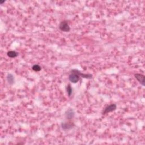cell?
<instances>
[{"mask_svg":"<svg viewBox=\"0 0 145 145\" xmlns=\"http://www.w3.org/2000/svg\"><path fill=\"white\" fill-rule=\"evenodd\" d=\"M80 75L72 70L71 74L69 75V81L73 83H77L79 81V80H80Z\"/></svg>","mask_w":145,"mask_h":145,"instance_id":"obj_1","label":"cell"},{"mask_svg":"<svg viewBox=\"0 0 145 145\" xmlns=\"http://www.w3.org/2000/svg\"><path fill=\"white\" fill-rule=\"evenodd\" d=\"M72 70L74 71H75L76 73H77L79 75H80V77H81L85 79H91L93 78V75L91 74H84V73H82L81 71H79L77 69H72Z\"/></svg>","mask_w":145,"mask_h":145,"instance_id":"obj_7","label":"cell"},{"mask_svg":"<svg viewBox=\"0 0 145 145\" xmlns=\"http://www.w3.org/2000/svg\"><path fill=\"white\" fill-rule=\"evenodd\" d=\"M74 126V124L71 121L65 122V123H62L61 124L62 129L65 130H70L72 129Z\"/></svg>","mask_w":145,"mask_h":145,"instance_id":"obj_4","label":"cell"},{"mask_svg":"<svg viewBox=\"0 0 145 145\" xmlns=\"http://www.w3.org/2000/svg\"><path fill=\"white\" fill-rule=\"evenodd\" d=\"M32 70L35 71H36V72H38V71H40L41 70V67H40L39 65H34L33 67H32Z\"/></svg>","mask_w":145,"mask_h":145,"instance_id":"obj_11","label":"cell"},{"mask_svg":"<svg viewBox=\"0 0 145 145\" xmlns=\"http://www.w3.org/2000/svg\"><path fill=\"white\" fill-rule=\"evenodd\" d=\"M75 116V112L71 108L68 109L67 111L65 112V117L68 120H70L72 119Z\"/></svg>","mask_w":145,"mask_h":145,"instance_id":"obj_5","label":"cell"},{"mask_svg":"<svg viewBox=\"0 0 145 145\" xmlns=\"http://www.w3.org/2000/svg\"><path fill=\"white\" fill-rule=\"evenodd\" d=\"M116 108H117V106H116V104H111L110 105H108V106L104 109L103 112H102V114H106L108 113L112 112H113V111L116 110Z\"/></svg>","mask_w":145,"mask_h":145,"instance_id":"obj_3","label":"cell"},{"mask_svg":"<svg viewBox=\"0 0 145 145\" xmlns=\"http://www.w3.org/2000/svg\"><path fill=\"white\" fill-rule=\"evenodd\" d=\"M67 93H68V96L69 97L71 96V95L72 93V87L70 84H68L67 86Z\"/></svg>","mask_w":145,"mask_h":145,"instance_id":"obj_10","label":"cell"},{"mask_svg":"<svg viewBox=\"0 0 145 145\" xmlns=\"http://www.w3.org/2000/svg\"><path fill=\"white\" fill-rule=\"evenodd\" d=\"M4 2H5V1H0V4H2Z\"/></svg>","mask_w":145,"mask_h":145,"instance_id":"obj_12","label":"cell"},{"mask_svg":"<svg viewBox=\"0 0 145 145\" xmlns=\"http://www.w3.org/2000/svg\"><path fill=\"white\" fill-rule=\"evenodd\" d=\"M7 55L10 58H15L18 56V53L14 51H10L7 53Z\"/></svg>","mask_w":145,"mask_h":145,"instance_id":"obj_9","label":"cell"},{"mask_svg":"<svg viewBox=\"0 0 145 145\" xmlns=\"http://www.w3.org/2000/svg\"><path fill=\"white\" fill-rule=\"evenodd\" d=\"M6 79H7L8 83L10 85H12L14 83V78L11 74H8L6 77Z\"/></svg>","mask_w":145,"mask_h":145,"instance_id":"obj_8","label":"cell"},{"mask_svg":"<svg viewBox=\"0 0 145 145\" xmlns=\"http://www.w3.org/2000/svg\"><path fill=\"white\" fill-rule=\"evenodd\" d=\"M59 28H60L62 31L64 32H69L70 30V27L69 26L68 22L67 21H63L61 22L59 25Z\"/></svg>","mask_w":145,"mask_h":145,"instance_id":"obj_2","label":"cell"},{"mask_svg":"<svg viewBox=\"0 0 145 145\" xmlns=\"http://www.w3.org/2000/svg\"><path fill=\"white\" fill-rule=\"evenodd\" d=\"M134 77L136 78V80L140 82V83L142 86H144V75L139 74V73H136L134 74Z\"/></svg>","mask_w":145,"mask_h":145,"instance_id":"obj_6","label":"cell"}]
</instances>
